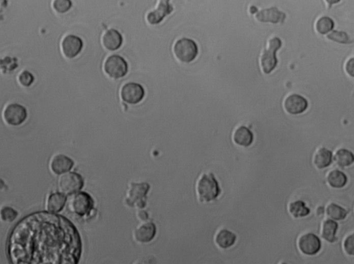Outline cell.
<instances>
[{
  "instance_id": "cell-11",
  "label": "cell",
  "mask_w": 354,
  "mask_h": 264,
  "mask_svg": "<svg viewBox=\"0 0 354 264\" xmlns=\"http://www.w3.org/2000/svg\"><path fill=\"white\" fill-rule=\"evenodd\" d=\"M120 95L123 101L129 104H135L143 100L145 91L140 84L130 82L123 86Z\"/></svg>"
},
{
  "instance_id": "cell-15",
  "label": "cell",
  "mask_w": 354,
  "mask_h": 264,
  "mask_svg": "<svg viewBox=\"0 0 354 264\" xmlns=\"http://www.w3.org/2000/svg\"><path fill=\"white\" fill-rule=\"evenodd\" d=\"M73 164L74 163L71 158L64 154H59L52 158L50 168L55 175H62L69 172L73 168Z\"/></svg>"
},
{
  "instance_id": "cell-2",
  "label": "cell",
  "mask_w": 354,
  "mask_h": 264,
  "mask_svg": "<svg viewBox=\"0 0 354 264\" xmlns=\"http://www.w3.org/2000/svg\"><path fill=\"white\" fill-rule=\"evenodd\" d=\"M196 190L199 200L202 202L215 200L221 193L218 181L212 173L201 175L197 181Z\"/></svg>"
},
{
  "instance_id": "cell-18",
  "label": "cell",
  "mask_w": 354,
  "mask_h": 264,
  "mask_svg": "<svg viewBox=\"0 0 354 264\" xmlns=\"http://www.w3.org/2000/svg\"><path fill=\"white\" fill-rule=\"evenodd\" d=\"M102 42L104 46L109 51H116L121 46L123 42V37L119 32L114 29H110L106 32Z\"/></svg>"
},
{
  "instance_id": "cell-37",
  "label": "cell",
  "mask_w": 354,
  "mask_h": 264,
  "mask_svg": "<svg viewBox=\"0 0 354 264\" xmlns=\"http://www.w3.org/2000/svg\"><path fill=\"white\" fill-rule=\"evenodd\" d=\"M256 11H258V9L255 8V6L251 7V12H252V13H254V12H256Z\"/></svg>"
},
{
  "instance_id": "cell-12",
  "label": "cell",
  "mask_w": 354,
  "mask_h": 264,
  "mask_svg": "<svg viewBox=\"0 0 354 264\" xmlns=\"http://www.w3.org/2000/svg\"><path fill=\"white\" fill-rule=\"evenodd\" d=\"M173 9L170 0H159L156 8L147 14V21L151 24H159L165 16L171 13Z\"/></svg>"
},
{
  "instance_id": "cell-34",
  "label": "cell",
  "mask_w": 354,
  "mask_h": 264,
  "mask_svg": "<svg viewBox=\"0 0 354 264\" xmlns=\"http://www.w3.org/2000/svg\"><path fill=\"white\" fill-rule=\"evenodd\" d=\"M345 69H346L347 72H348V74L351 75V76H354V59L352 58L351 60L348 61V63L345 66Z\"/></svg>"
},
{
  "instance_id": "cell-23",
  "label": "cell",
  "mask_w": 354,
  "mask_h": 264,
  "mask_svg": "<svg viewBox=\"0 0 354 264\" xmlns=\"http://www.w3.org/2000/svg\"><path fill=\"white\" fill-rule=\"evenodd\" d=\"M236 239V235L234 233L228 230L223 229L217 233L215 241L219 247L222 249H228L234 245Z\"/></svg>"
},
{
  "instance_id": "cell-6",
  "label": "cell",
  "mask_w": 354,
  "mask_h": 264,
  "mask_svg": "<svg viewBox=\"0 0 354 264\" xmlns=\"http://www.w3.org/2000/svg\"><path fill=\"white\" fill-rule=\"evenodd\" d=\"M84 186L81 175L74 172L62 174L58 181L59 189L64 195H70L80 191Z\"/></svg>"
},
{
  "instance_id": "cell-9",
  "label": "cell",
  "mask_w": 354,
  "mask_h": 264,
  "mask_svg": "<svg viewBox=\"0 0 354 264\" xmlns=\"http://www.w3.org/2000/svg\"><path fill=\"white\" fill-rule=\"evenodd\" d=\"M105 73L112 78L118 79L127 74L128 66L126 61L119 55H111L107 59L104 65Z\"/></svg>"
},
{
  "instance_id": "cell-3",
  "label": "cell",
  "mask_w": 354,
  "mask_h": 264,
  "mask_svg": "<svg viewBox=\"0 0 354 264\" xmlns=\"http://www.w3.org/2000/svg\"><path fill=\"white\" fill-rule=\"evenodd\" d=\"M66 201L69 211L78 216L88 215L93 209L92 197L84 192L78 191L71 194Z\"/></svg>"
},
{
  "instance_id": "cell-27",
  "label": "cell",
  "mask_w": 354,
  "mask_h": 264,
  "mask_svg": "<svg viewBox=\"0 0 354 264\" xmlns=\"http://www.w3.org/2000/svg\"><path fill=\"white\" fill-rule=\"evenodd\" d=\"M326 212L328 217L335 220H343L348 215V211L339 205L331 203L327 207Z\"/></svg>"
},
{
  "instance_id": "cell-30",
  "label": "cell",
  "mask_w": 354,
  "mask_h": 264,
  "mask_svg": "<svg viewBox=\"0 0 354 264\" xmlns=\"http://www.w3.org/2000/svg\"><path fill=\"white\" fill-rule=\"evenodd\" d=\"M327 38L330 40L334 41V42L341 43V44H350V43L353 42L349 37L348 34L345 32L337 31V30H334L329 34L327 35Z\"/></svg>"
},
{
  "instance_id": "cell-32",
  "label": "cell",
  "mask_w": 354,
  "mask_h": 264,
  "mask_svg": "<svg viewBox=\"0 0 354 264\" xmlns=\"http://www.w3.org/2000/svg\"><path fill=\"white\" fill-rule=\"evenodd\" d=\"M19 82L21 85L29 86L31 85L32 83L34 82L33 75L28 71H23L22 73L19 75Z\"/></svg>"
},
{
  "instance_id": "cell-20",
  "label": "cell",
  "mask_w": 354,
  "mask_h": 264,
  "mask_svg": "<svg viewBox=\"0 0 354 264\" xmlns=\"http://www.w3.org/2000/svg\"><path fill=\"white\" fill-rule=\"evenodd\" d=\"M66 202L65 195L62 193H52L46 203V209L52 213H57L63 209Z\"/></svg>"
},
{
  "instance_id": "cell-7",
  "label": "cell",
  "mask_w": 354,
  "mask_h": 264,
  "mask_svg": "<svg viewBox=\"0 0 354 264\" xmlns=\"http://www.w3.org/2000/svg\"><path fill=\"white\" fill-rule=\"evenodd\" d=\"M150 189L147 183H132L127 192L126 202L130 206L143 208L146 204V195Z\"/></svg>"
},
{
  "instance_id": "cell-4",
  "label": "cell",
  "mask_w": 354,
  "mask_h": 264,
  "mask_svg": "<svg viewBox=\"0 0 354 264\" xmlns=\"http://www.w3.org/2000/svg\"><path fill=\"white\" fill-rule=\"evenodd\" d=\"M281 46V40L278 37H273L269 41L267 49L264 50L260 59V65L265 74H269L276 67L278 59L276 53Z\"/></svg>"
},
{
  "instance_id": "cell-16",
  "label": "cell",
  "mask_w": 354,
  "mask_h": 264,
  "mask_svg": "<svg viewBox=\"0 0 354 264\" xmlns=\"http://www.w3.org/2000/svg\"><path fill=\"white\" fill-rule=\"evenodd\" d=\"M255 17L260 22H271L273 24L282 23L285 21L286 15L284 12L280 11L276 7L271 8L263 9L257 12Z\"/></svg>"
},
{
  "instance_id": "cell-26",
  "label": "cell",
  "mask_w": 354,
  "mask_h": 264,
  "mask_svg": "<svg viewBox=\"0 0 354 264\" xmlns=\"http://www.w3.org/2000/svg\"><path fill=\"white\" fill-rule=\"evenodd\" d=\"M289 212L296 218L306 217L310 213V209L307 208L303 201H296L291 202L289 206Z\"/></svg>"
},
{
  "instance_id": "cell-35",
  "label": "cell",
  "mask_w": 354,
  "mask_h": 264,
  "mask_svg": "<svg viewBox=\"0 0 354 264\" xmlns=\"http://www.w3.org/2000/svg\"><path fill=\"white\" fill-rule=\"evenodd\" d=\"M325 2L327 3V5H328V6L331 7L332 5L334 4V3L339 2L341 0H325Z\"/></svg>"
},
{
  "instance_id": "cell-19",
  "label": "cell",
  "mask_w": 354,
  "mask_h": 264,
  "mask_svg": "<svg viewBox=\"0 0 354 264\" xmlns=\"http://www.w3.org/2000/svg\"><path fill=\"white\" fill-rule=\"evenodd\" d=\"M254 136L253 132L247 127H239L234 132L233 140L235 143L241 146L247 147L252 144Z\"/></svg>"
},
{
  "instance_id": "cell-10",
  "label": "cell",
  "mask_w": 354,
  "mask_h": 264,
  "mask_svg": "<svg viewBox=\"0 0 354 264\" xmlns=\"http://www.w3.org/2000/svg\"><path fill=\"white\" fill-rule=\"evenodd\" d=\"M300 251L307 256H315L321 251V240L314 233H307L302 235L298 241Z\"/></svg>"
},
{
  "instance_id": "cell-33",
  "label": "cell",
  "mask_w": 354,
  "mask_h": 264,
  "mask_svg": "<svg viewBox=\"0 0 354 264\" xmlns=\"http://www.w3.org/2000/svg\"><path fill=\"white\" fill-rule=\"evenodd\" d=\"M354 235H349L348 238L345 239L344 242V249L347 254L350 256H354Z\"/></svg>"
},
{
  "instance_id": "cell-14",
  "label": "cell",
  "mask_w": 354,
  "mask_h": 264,
  "mask_svg": "<svg viewBox=\"0 0 354 264\" xmlns=\"http://www.w3.org/2000/svg\"><path fill=\"white\" fill-rule=\"evenodd\" d=\"M82 45L81 39L77 36H66L62 42V53L67 58H73L80 53Z\"/></svg>"
},
{
  "instance_id": "cell-5",
  "label": "cell",
  "mask_w": 354,
  "mask_h": 264,
  "mask_svg": "<svg viewBox=\"0 0 354 264\" xmlns=\"http://www.w3.org/2000/svg\"><path fill=\"white\" fill-rule=\"evenodd\" d=\"M174 52L179 61L184 63L191 62L198 54L197 45L192 39H179L174 45Z\"/></svg>"
},
{
  "instance_id": "cell-8",
  "label": "cell",
  "mask_w": 354,
  "mask_h": 264,
  "mask_svg": "<svg viewBox=\"0 0 354 264\" xmlns=\"http://www.w3.org/2000/svg\"><path fill=\"white\" fill-rule=\"evenodd\" d=\"M27 111L18 104H10L3 113V118L6 124L10 126H19L27 118Z\"/></svg>"
},
{
  "instance_id": "cell-1",
  "label": "cell",
  "mask_w": 354,
  "mask_h": 264,
  "mask_svg": "<svg viewBox=\"0 0 354 264\" xmlns=\"http://www.w3.org/2000/svg\"><path fill=\"white\" fill-rule=\"evenodd\" d=\"M81 251L75 226L51 213L28 215L15 226L8 240V256L15 264H78Z\"/></svg>"
},
{
  "instance_id": "cell-13",
  "label": "cell",
  "mask_w": 354,
  "mask_h": 264,
  "mask_svg": "<svg viewBox=\"0 0 354 264\" xmlns=\"http://www.w3.org/2000/svg\"><path fill=\"white\" fill-rule=\"evenodd\" d=\"M284 107L286 111L290 114H301L307 110L308 102L303 97L298 94H292L286 98Z\"/></svg>"
},
{
  "instance_id": "cell-28",
  "label": "cell",
  "mask_w": 354,
  "mask_h": 264,
  "mask_svg": "<svg viewBox=\"0 0 354 264\" xmlns=\"http://www.w3.org/2000/svg\"><path fill=\"white\" fill-rule=\"evenodd\" d=\"M334 26V21L330 17L323 16L320 17L316 23V29L318 33L326 34L333 29Z\"/></svg>"
},
{
  "instance_id": "cell-31",
  "label": "cell",
  "mask_w": 354,
  "mask_h": 264,
  "mask_svg": "<svg viewBox=\"0 0 354 264\" xmlns=\"http://www.w3.org/2000/svg\"><path fill=\"white\" fill-rule=\"evenodd\" d=\"M72 6L71 0H53L52 7L59 13L67 12Z\"/></svg>"
},
{
  "instance_id": "cell-36",
  "label": "cell",
  "mask_w": 354,
  "mask_h": 264,
  "mask_svg": "<svg viewBox=\"0 0 354 264\" xmlns=\"http://www.w3.org/2000/svg\"><path fill=\"white\" fill-rule=\"evenodd\" d=\"M5 188H6V186L4 184V181L0 179V190L5 189Z\"/></svg>"
},
{
  "instance_id": "cell-21",
  "label": "cell",
  "mask_w": 354,
  "mask_h": 264,
  "mask_svg": "<svg viewBox=\"0 0 354 264\" xmlns=\"http://www.w3.org/2000/svg\"><path fill=\"white\" fill-rule=\"evenodd\" d=\"M332 152L326 148H320L314 154V163L320 169L330 166L332 163Z\"/></svg>"
},
{
  "instance_id": "cell-17",
  "label": "cell",
  "mask_w": 354,
  "mask_h": 264,
  "mask_svg": "<svg viewBox=\"0 0 354 264\" xmlns=\"http://www.w3.org/2000/svg\"><path fill=\"white\" fill-rule=\"evenodd\" d=\"M156 232V226L153 223L147 222L136 228L134 238L141 243H147L153 240Z\"/></svg>"
},
{
  "instance_id": "cell-22",
  "label": "cell",
  "mask_w": 354,
  "mask_h": 264,
  "mask_svg": "<svg viewBox=\"0 0 354 264\" xmlns=\"http://www.w3.org/2000/svg\"><path fill=\"white\" fill-rule=\"evenodd\" d=\"M338 229H339V224L337 222L332 220H325L323 224L322 237L327 242L334 243L337 240L336 235Z\"/></svg>"
},
{
  "instance_id": "cell-25",
  "label": "cell",
  "mask_w": 354,
  "mask_h": 264,
  "mask_svg": "<svg viewBox=\"0 0 354 264\" xmlns=\"http://www.w3.org/2000/svg\"><path fill=\"white\" fill-rule=\"evenodd\" d=\"M334 160L341 167L350 166L354 163V154L351 151L345 148H341L336 152Z\"/></svg>"
},
{
  "instance_id": "cell-24",
  "label": "cell",
  "mask_w": 354,
  "mask_h": 264,
  "mask_svg": "<svg viewBox=\"0 0 354 264\" xmlns=\"http://www.w3.org/2000/svg\"><path fill=\"white\" fill-rule=\"evenodd\" d=\"M327 181L332 187L341 188L346 185L348 177L343 172L339 170H333L327 175Z\"/></svg>"
},
{
  "instance_id": "cell-29",
  "label": "cell",
  "mask_w": 354,
  "mask_h": 264,
  "mask_svg": "<svg viewBox=\"0 0 354 264\" xmlns=\"http://www.w3.org/2000/svg\"><path fill=\"white\" fill-rule=\"evenodd\" d=\"M18 213L10 206H3L0 209V220L3 222H12L17 218Z\"/></svg>"
}]
</instances>
